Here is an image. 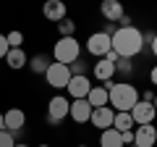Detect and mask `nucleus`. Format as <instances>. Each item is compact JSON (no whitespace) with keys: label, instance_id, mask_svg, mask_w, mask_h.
Returning <instances> with one entry per match:
<instances>
[{"label":"nucleus","instance_id":"1","mask_svg":"<svg viewBox=\"0 0 157 147\" xmlns=\"http://www.w3.org/2000/svg\"><path fill=\"white\" fill-rule=\"evenodd\" d=\"M110 45H113V53L118 58H134L144 50V34L141 29H136L134 24L131 26H118V32L110 37Z\"/></svg>","mask_w":157,"mask_h":147},{"label":"nucleus","instance_id":"2","mask_svg":"<svg viewBox=\"0 0 157 147\" xmlns=\"http://www.w3.org/2000/svg\"><path fill=\"white\" fill-rule=\"evenodd\" d=\"M107 87V105H113L115 113H131V108L139 102V89L134 84H105Z\"/></svg>","mask_w":157,"mask_h":147},{"label":"nucleus","instance_id":"3","mask_svg":"<svg viewBox=\"0 0 157 147\" xmlns=\"http://www.w3.org/2000/svg\"><path fill=\"white\" fill-rule=\"evenodd\" d=\"M78 55H81V45H78L76 37H60L52 47L55 63H63V66H71L73 61H78Z\"/></svg>","mask_w":157,"mask_h":147},{"label":"nucleus","instance_id":"4","mask_svg":"<svg viewBox=\"0 0 157 147\" xmlns=\"http://www.w3.org/2000/svg\"><path fill=\"white\" fill-rule=\"evenodd\" d=\"M68 108H71L68 97H63V95L50 97V102H47V124H50V126H58L63 118H68Z\"/></svg>","mask_w":157,"mask_h":147},{"label":"nucleus","instance_id":"5","mask_svg":"<svg viewBox=\"0 0 157 147\" xmlns=\"http://www.w3.org/2000/svg\"><path fill=\"white\" fill-rule=\"evenodd\" d=\"M45 79L50 87H55V89H66L68 81H71V71H68V66H63V63H50V68L45 71Z\"/></svg>","mask_w":157,"mask_h":147},{"label":"nucleus","instance_id":"6","mask_svg":"<svg viewBox=\"0 0 157 147\" xmlns=\"http://www.w3.org/2000/svg\"><path fill=\"white\" fill-rule=\"evenodd\" d=\"M86 50H89V55H94V58H105L107 53L113 50L110 37H107L105 32H94V34H89V40H86Z\"/></svg>","mask_w":157,"mask_h":147},{"label":"nucleus","instance_id":"7","mask_svg":"<svg viewBox=\"0 0 157 147\" xmlns=\"http://www.w3.org/2000/svg\"><path fill=\"white\" fill-rule=\"evenodd\" d=\"M155 116H157V110H155L152 102L139 100L134 108H131V118H134L136 126H149V124H155Z\"/></svg>","mask_w":157,"mask_h":147},{"label":"nucleus","instance_id":"8","mask_svg":"<svg viewBox=\"0 0 157 147\" xmlns=\"http://www.w3.org/2000/svg\"><path fill=\"white\" fill-rule=\"evenodd\" d=\"M68 95H71V100H86V95H89L92 84H89V76H71V81H68Z\"/></svg>","mask_w":157,"mask_h":147},{"label":"nucleus","instance_id":"9","mask_svg":"<svg viewBox=\"0 0 157 147\" xmlns=\"http://www.w3.org/2000/svg\"><path fill=\"white\" fill-rule=\"evenodd\" d=\"M113 118H115V110L105 105V108H94V110H92L89 124L97 126L100 131H105V129H113Z\"/></svg>","mask_w":157,"mask_h":147},{"label":"nucleus","instance_id":"10","mask_svg":"<svg viewBox=\"0 0 157 147\" xmlns=\"http://www.w3.org/2000/svg\"><path fill=\"white\" fill-rule=\"evenodd\" d=\"M134 145H136V147H155V145H157V129H155V124H149V126H136V131H134Z\"/></svg>","mask_w":157,"mask_h":147},{"label":"nucleus","instance_id":"11","mask_svg":"<svg viewBox=\"0 0 157 147\" xmlns=\"http://www.w3.org/2000/svg\"><path fill=\"white\" fill-rule=\"evenodd\" d=\"M68 116H71V121H76V124H86V121L92 118V105L86 100H71Z\"/></svg>","mask_w":157,"mask_h":147},{"label":"nucleus","instance_id":"12","mask_svg":"<svg viewBox=\"0 0 157 147\" xmlns=\"http://www.w3.org/2000/svg\"><path fill=\"white\" fill-rule=\"evenodd\" d=\"M3 121H6V131H11V134H16V131H21L24 126H26V116H24V110H18V108L6 110V113H3Z\"/></svg>","mask_w":157,"mask_h":147},{"label":"nucleus","instance_id":"13","mask_svg":"<svg viewBox=\"0 0 157 147\" xmlns=\"http://www.w3.org/2000/svg\"><path fill=\"white\" fill-rule=\"evenodd\" d=\"M92 74H94V79L102 81V87H105V84H110V79L115 76V63H110V61H105V58H100V61L94 63V68H92Z\"/></svg>","mask_w":157,"mask_h":147},{"label":"nucleus","instance_id":"14","mask_svg":"<svg viewBox=\"0 0 157 147\" xmlns=\"http://www.w3.org/2000/svg\"><path fill=\"white\" fill-rule=\"evenodd\" d=\"M100 13L105 16V21H110V24H118L121 18L126 16V11H123V6L118 3V0H105L100 6Z\"/></svg>","mask_w":157,"mask_h":147},{"label":"nucleus","instance_id":"15","mask_svg":"<svg viewBox=\"0 0 157 147\" xmlns=\"http://www.w3.org/2000/svg\"><path fill=\"white\" fill-rule=\"evenodd\" d=\"M42 16H45L47 21L60 24L63 18H66V6H63L60 0H47L45 6H42Z\"/></svg>","mask_w":157,"mask_h":147},{"label":"nucleus","instance_id":"16","mask_svg":"<svg viewBox=\"0 0 157 147\" xmlns=\"http://www.w3.org/2000/svg\"><path fill=\"white\" fill-rule=\"evenodd\" d=\"M86 102L92 105V110H94V108H105L107 105V87L94 84L89 89V95H86Z\"/></svg>","mask_w":157,"mask_h":147},{"label":"nucleus","instance_id":"17","mask_svg":"<svg viewBox=\"0 0 157 147\" xmlns=\"http://www.w3.org/2000/svg\"><path fill=\"white\" fill-rule=\"evenodd\" d=\"M6 63H8V68L18 71V68H24L29 61H26V53H24L21 47H11V50H8V55H6Z\"/></svg>","mask_w":157,"mask_h":147},{"label":"nucleus","instance_id":"18","mask_svg":"<svg viewBox=\"0 0 157 147\" xmlns=\"http://www.w3.org/2000/svg\"><path fill=\"white\" fill-rule=\"evenodd\" d=\"M100 147H123V139L115 129H105L100 131Z\"/></svg>","mask_w":157,"mask_h":147},{"label":"nucleus","instance_id":"19","mask_svg":"<svg viewBox=\"0 0 157 147\" xmlns=\"http://www.w3.org/2000/svg\"><path fill=\"white\" fill-rule=\"evenodd\" d=\"M131 126H136L134 118H131V113H115V118H113V129H115L118 134L131 131Z\"/></svg>","mask_w":157,"mask_h":147},{"label":"nucleus","instance_id":"20","mask_svg":"<svg viewBox=\"0 0 157 147\" xmlns=\"http://www.w3.org/2000/svg\"><path fill=\"white\" fill-rule=\"evenodd\" d=\"M50 63H52V61L45 55V53H37V55L29 58V68H32L34 74H45L47 68H50Z\"/></svg>","mask_w":157,"mask_h":147},{"label":"nucleus","instance_id":"21","mask_svg":"<svg viewBox=\"0 0 157 147\" xmlns=\"http://www.w3.org/2000/svg\"><path fill=\"white\" fill-rule=\"evenodd\" d=\"M58 32H60V37H73V32H76V24H73L71 18H63V21L58 24Z\"/></svg>","mask_w":157,"mask_h":147},{"label":"nucleus","instance_id":"22","mask_svg":"<svg viewBox=\"0 0 157 147\" xmlns=\"http://www.w3.org/2000/svg\"><path fill=\"white\" fill-rule=\"evenodd\" d=\"M6 42H8V47H21L24 34L18 32V29H13V32H8V34H6Z\"/></svg>","mask_w":157,"mask_h":147},{"label":"nucleus","instance_id":"23","mask_svg":"<svg viewBox=\"0 0 157 147\" xmlns=\"http://www.w3.org/2000/svg\"><path fill=\"white\" fill-rule=\"evenodd\" d=\"M68 71H71V76H86V63L78 58V61H73L71 66H68Z\"/></svg>","mask_w":157,"mask_h":147},{"label":"nucleus","instance_id":"24","mask_svg":"<svg viewBox=\"0 0 157 147\" xmlns=\"http://www.w3.org/2000/svg\"><path fill=\"white\" fill-rule=\"evenodd\" d=\"M121 71V74H134V63L128 61V58H118V63H115V74Z\"/></svg>","mask_w":157,"mask_h":147},{"label":"nucleus","instance_id":"25","mask_svg":"<svg viewBox=\"0 0 157 147\" xmlns=\"http://www.w3.org/2000/svg\"><path fill=\"white\" fill-rule=\"evenodd\" d=\"M0 147H16V134H11V131H0Z\"/></svg>","mask_w":157,"mask_h":147},{"label":"nucleus","instance_id":"26","mask_svg":"<svg viewBox=\"0 0 157 147\" xmlns=\"http://www.w3.org/2000/svg\"><path fill=\"white\" fill-rule=\"evenodd\" d=\"M8 50H11V47H8V42H6V34H0V58H6Z\"/></svg>","mask_w":157,"mask_h":147},{"label":"nucleus","instance_id":"27","mask_svg":"<svg viewBox=\"0 0 157 147\" xmlns=\"http://www.w3.org/2000/svg\"><path fill=\"white\" fill-rule=\"evenodd\" d=\"M121 139H123V147L134 145V131H126V134H121Z\"/></svg>","mask_w":157,"mask_h":147},{"label":"nucleus","instance_id":"28","mask_svg":"<svg viewBox=\"0 0 157 147\" xmlns=\"http://www.w3.org/2000/svg\"><path fill=\"white\" fill-rule=\"evenodd\" d=\"M149 42H152V55L157 58V34H152V40H149Z\"/></svg>","mask_w":157,"mask_h":147},{"label":"nucleus","instance_id":"29","mask_svg":"<svg viewBox=\"0 0 157 147\" xmlns=\"http://www.w3.org/2000/svg\"><path fill=\"white\" fill-rule=\"evenodd\" d=\"M149 79H152V84L157 87V63H155V66H152V74H149Z\"/></svg>","mask_w":157,"mask_h":147},{"label":"nucleus","instance_id":"30","mask_svg":"<svg viewBox=\"0 0 157 147\" xmlns=\"http://www.w3.org/2000/svg\"><path fill=\"white\" fill-rule=\"evenodd\" d=\"M0 131H6V121H3V113H0Z\"/></svg>","mask_w":157,"mask_h":147},{"label":"nucleus","instance_id":"31","mask_svg":"<svg viewBox=\"0 0 157 147\" xmlns=\"http://www.w3.org/2000/svg\"><path fill=\"white\" fill-rule=\"evenodd\" d=\"M16 147H29V145H26V142H16Z\"/></svg>","mask_w":157,"mask_h":147},{"label":"nucleus","instance_id":"32","mask_svg":"<svg viewBox=\"0 0 157 147\" xmlns=\"http://www.w3.org/2000/svg\"><path fill=\"white\" fill-rule=\"evenodd\" d=\"M152 105H155V110H157V95H155V100H152Z\"/></svg>","mask_w":157,"mask_h":147},{"label":"nucleus","instance_id":"33","mask_svg":"<svg viewBox=\"0 0 157 147\" xmlns=\"http://www.w3.org/2000/svg\"><path fill=\"white\" fill-rule=\"evenodd\" d=\"M37 147H50V145H37Z\"/></svg>","mask_w":157,"mask_h":147},{"label":"nucleus","instance_id":"34","mask_svg":"<svg viewBox=\"0 0 157 147\" xmlns=\"http://www.w3.org/2000/svg\"><path fill=\"white\" fill-rule=\"evenodd\" d=\"M76 147H86V145H76Z\"/></svg>","mask_w":157,"mask_h":147},{"label":"nucleus","instance_id":"35","mask_svg":"<svg viewBox=\"0 0 157 147\" xmlns=\"http://www.w3.org/2000/svg\"><path fill=\"white\" fill-rule=\"evenodd\" d=\"M128 147H136V145H128Z\"/></svg>","mask_w":157,"mask_h":147}]
</instances>
